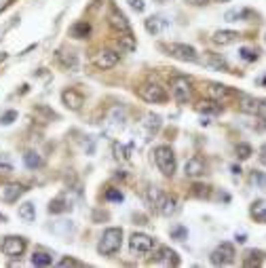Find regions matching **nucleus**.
Listing matches in <instances>:
<instances>
[{"label": "nucleus", "instance_id": "15", "mask_svg": "<svg viewBox=\"0 0 266 268\" xmlns=\"http://www.w3.org/2000/svg\"><path fill=\"white\" fill-rule=\"evenodd\" d=\"M237 38H239V32H235V30H218L211 40H214L218 47H226V44H233Z\"/></svg>", "mask_w": 266, "mask_h": 268}, {"label": "nucleus", "instance_id": "8", "mask_svg": "<svg viewBox=\"0 0 266 268\" xmlns=\"http://www.w3.org/2000/svg\"><path fill=\"white\" fill-rule=\"evenodd\" d=\"M171 89H173V97L180 104H186L190 100V93H192V89H190V80L188 78H184V76H175L171 80Z\"/></svg>", "mask_w": 266, "mask_h": 268}, {"label": "nucleus", "instance_id": "41", "mask_svg": "<svg viewBox=\"0 0 266 268\" xmlns=\"http://www.w3.org/2000/svg\"><path fill=\"white\" fill-rule=\"evenodd\" d=\"M254 180L260 184V188H266V175H264V173H258V171H256V173H254Z\"/></svg>", "mask_w": 266, "mask_h": 268}, {"label": "nucleus", "instance_id": "50", "mask_svg": "<svg viewBox=\"0 0 266 268\" xmlns=\"http://www.w3.org/2000/svg\"><path fill=\"white\" fill-rule=\"evenodd\" d=\"M264 42H266V36H264Z\"/></svg>", "mask_w": 266, "mask_h": 268}, {"label": "nucleus", "instance_id": "39", "mask_svg": "<svg viewBox=\"0 0 266 268\" xmlns=\"http://www.w3.org/2000/svg\"><path fill=\"white\" fill-rule=\"evenodd\" d=\"M129 6L133 8V11H137V13H144V8H146L144 0H129Z\"/></svg>", "mask_w": 266, "mask_h": 268}, {"label": "nucleus", "instance_id": "12", "mask_svg": "<svg viewBox=\"0 0 266 268\" xmlns=\"http://www.w3.org/2000/svg\"><path fill=\"white\" fill-rule=\"evenodd\" d=\"M152 262H154V264L177 266V264H180V258H177V254L173 252V249H169V247H161V249H158V254H156V258H154Z\"/></svg>", "mask_w": 266, "mask_h": 268}, {"label": "nucleus", "instance_id": "47", "mask_svg": "<svg viewBox=\"0 0 266 268\" xmlns=\"http://www.w3.org/2000/svg\"><path fill=\"white\" fill-rule=\"evenodd\" d=\"M216 2H230V0H216Z\"/></svg>", "mask_w": 266, "mask_h": 268}, {"label": "nucleus", "instance_id": "6", "mask_svg": "<svg viewBox=\"0 0 266 268\" xmlns=\"http://www.w3.org/2000/svg\"><path fill=\"white\" fill-rule=\"evenodd\" d=\"M25 247H28V243H25V239H23V237H15V235L4 237L2 245H0V249H2V254H4V256H8V258H19V256H23Z\"/></svg>", "mask_w": 266, "mask_h": 268}, {"label": "nucleus", "instance_id": "45", "mask_svg": "<svg viewBox=\"0 0 266 268\" xmlns=\"http://www.w3.org/2000/svg\"><path fill=\"white\" fill-rule=\"evenodd\" d=\"M0 171H2V173H8V171H11V165H0Z\"/></svg>", "mask_w": 266, "mask_h": 268}, {"label": "nucleus", "instance_id": "43", "mask_svg": "<svg viewBox=\"0 0 266 268\" xmlns=\"http://www.w3.org/2000/svg\"><path fill=\"white\" fill-rule=\"evenodd\" d=\"M110 119H117V110L112 112ZM123 119H125V114H123V110H121V114H119V121H112V123H119V125H123Z\"/></svg>", "mask_w": 266, "mask_h": 268}, {"label": "nucleus", "instance_id": "42", "mask_svg": "<svg viewBox=\"0 0 266 268\" xmlns=\"http://www.w3.org/2000/svg\"><path fill=\"white\" fill-rule=\"evenodd\" d=\"M186 2L192 6H205V4H209V0H186Z\"/></svg>", "mask_w": 266, "mask_h": 268}, {"label": "nucleus", "instance_id": "21", "mask_svg": "<svg viewBox=\"0 0 266 268\" xmlns=\"http://www.w3.org/2000/svg\"><path fill=\"white\" fill-rule=\"evenodd\" d=\"M205 173V163H203L201 158H190L188 163H186V175L188 177H199Z\"/></svg>", "mask_w": 266, "mask_h": 268}, {"label": "nucleus", "instance_id": "5", "mask_svg": "<svg viewBox=\"0 0 266 268\" xmlns=\"http://www.w3.org/2000/svg\"><path fill=\"white\" fill-rule=\"evenodd\" d=\"M129 247H131V254L146 256L154 249V239L148 235H141V232H135V235H131V239H129Z\"/></svg>", "mask_w": 266, "mask_h": 268}, {"label": "nucleus", "instance_id": "11", "mask_svg": "<svg viewBox=\"0 0 266 268\" xmlns=\"http://www.w3.org/2000/svg\"><path fill=\"white\" fill-rule=\"evenodd\" d=\"M61 102L66 104V108H70V110H81L83 108V104H85V97H83V93H78L76 89H66L64 93H61Z\"/></svg>", "mask_w": 266, "mask_h": 268}, {"label": "nucleus", "instance_id": "32", "mask_svg": "<svg viewBox=\"0 0 266 268\" xmlns=\"http://www.w3.org/2000/svg\"><path fill=\"white\" fill-rule=\"evenodd\" d=\"M161 127V121H158V116L156 114H152V116H148V123H146V129L150 131V135H154L156 133V129Z\"/></svg>", "mask_w": 266, "mask_h": 268}, {"label": "nucleus", "instance_id": "19", "mask_svg": "<svg viewBox=\"0 0 266 268\" xmlns=\"http://www.w3.org/2000/svg\"><path fill=\"white\" fill-rule=\"evenodd\" d=\"M250 213H252V218H254L256 222H258V224H266V201H264V199H260V201L252 203Z\"/></svg>", "mask_w": 266, "mask_h": 268}, {"label": "nucleus", "instance_id": "33", "mask_svg": "<svg viewBox=\"0 0 266 268\" xmlns=\"http://www.w3.org/2000/svg\"><path fill=\"white\" fill-rule=\"evenodd\" d=\"M186 237H188V230H186L184 226H173V228H171V239H175V241H186Z\"/></svg>", "mask_w": 266, "mask_h": 268}, {"label": "nucleus", "instance_id": "36", "mask_svg": "<svg viewBox=\"0 0 266 268\" xmlns=\"http://www.w3.org/2000/svg\"><path fill=\"white\" fill-rule=\"evenodd\" d=\"M13 121H17V112L15 110H8L0 116V125H11Z\"/></svg>", "mask_w": 266, "mask_h": 268}, {"label": "nucleus", "instance_id": "30", "mask_svg": "<svg viewBox=\"0 0 266 268\" xmlns=\"http://www.w3.org/2000/svg\"><path fill=\"white\" fill-rule=\"evenodd\" d=\"M119 44L125 51H133V49H135V38H133L129 32H125V36H119Z\"/></svg>", "mask_w": 266, "mask_h": 268}, {"label": "nucleus", "instance_id": "38", "mask_svg": "<svg viewBox=\"0 0 266 268\" xmlns=\"http://www.w3.org/2000/svg\"><path fill=\"white\" fill-rule=\"evenodd\" d=\"M59 61L64 66H68V68H76V57L74 55H70V53H66V57L64 55H59Z\"/></svg>", "mask_w": 266, "mask_h": 268}, {"label": "nucleus", "instance_id": "2", "mask_svg": "<svg viewBox=\"0 0 266 268\" xmlns=\"http://www.w3.org/2000/svg\"><path fill=\"white\" fill-rule=\"evenodd\" d=\"M154 163H156L158 171H161L163 175L171 177V175L175 173L177 163H175V154H173V150H171L169 146H158V148L154 150Z\"/></svg>", "mask_w": 266, "mask_h": 268}, {"label": "nucleus", "instance_id": "7", "mask_svg": "<svg viewBox=\"0 0 266 268\" xmlns=\"http://www.w3.org/2000/svg\"><path fill=\"white\" fill-rule=\"evenodd\" d=\"M139 97L144 102H150V104H163V102H167V91L161 85L150 83V85L139 87Z\"/></svg>", "mask_w": 266, "mask_h": 268}, {"label": "nucleus", "instance_id": "37", "mask_svg": "<svg viewBox=\"0 0 266 268\" xmlns=\"http://www.w3.org/2000/svg\"><path fill=\"white\" fill-rule=\"evenodd\" d=\"M106 199H108V201H117V203H121V201H123V192H121V190H117V188H110V190H106Z\"/></svg>", "mask_w": 266, "mask_h": 268}, {"label": "nucleus", "instance_id": "18", "mask_svg": "<svg viewBox=\"0 0 266 268\" xmlns=\"http://www.w3.org/2000/svg\"><path fill=\"white\" fill-rule=\"evenodd\" d=\"M144 25H146V30L150 34H154V36H156V34H161L167 25H169V21L163 19V17H158V15H154V17H150V19H146Z\"/></svg>", "mask_w": 266, "mask_h": 268}, {"label": "nucleus", "instance_id": "27", "mask_svg": "<svg viewBox=\"0 0 266 268\" xmlns=\"http://www.w3.org/2000/svg\"><path fill=\"white\" fill-rule=\"evenodd\" d=\"M53 264V258L44 252H38L32 256V266H51Z\"/></svg>", "mask_w": 266, "mask_h": 268}, {"label": "nucleus", "instance_id": "28", "mask_svg": "<svg viewBox=\"0 0 266 268\" xmlns=\"http://www.w3.org/2000/svg\"><path fill=\"white\" fill-rule=\"evenodd\" d=\"M252 152H254V150H252V146H250V144H237V146H235V154H237V158H239V160L250 158V156H252Z\"/></svg>", "mask_w": 266, "mask_h": 268}, {"label": "nucleus", "instance_id": "1", "mask_svg": "<svg viewBox=\"0 0 266 268\" xmlns=\"http://www.w3.org/2000/svg\"><path fill=\"white\" fill-rule=\"evenodd\" d=\"M123 243V228H106L100 237V243H97V252L102 256H112L121 249Z\"/></svg>", "mask_w": 266, "mask_h": 268}, {"label": "nucleus", "instance_id": "22", "mask_svg": "<svg viewBox=\"0 0 266 268\" xmlns=\"http://www.w3.org/2000/svg\"><path fill=\"white\" fill-rule=\"evenodd\" d=\"M207 95L211 97V100H224V97L230 95V91L224 87V85H216V83H211L207 85Z\"/></svg>", "mask_w": 266, "mask_h": 268}, {"label": "nucleus", "instance_id": "44", "mask_svg": "<svg viewBox=\"0 0 266 268\" xmlns=\"http://www.w3.org/2000/svg\"><path fill=\"white\" fill-rule=\"evenodd\" d=\"M260 160H262V165H266V144L260 148Z\"/></svg>", "mask_w": 266, "mask_h": 268}, {"label": "nucleus", "instance_id": "20", "mask_svg": "<svg viewBox=\"0 0 266 268\" xmlns=\"http://www.w3.org/2000/svg\"><path fill=\"white\" fill-rule=\"evenodd\" d=\"M70 36L72 38H89L91 36V23L89 21H76L70 28Z\"/></svg>", "mask_w": 266, "mask_h": 268}, {"label": "nucleus", "instance_id": "25", "mask_svg": "<svg viewBox=\"0 0 266 268\" xmlns=\"http://www.w3.org/2000/svg\"><path fill=\"white\" fill-rule=\"evenodd\" d=\"M23 165L34 171V169H40L42 167V158L36 152H25L23 154Z\"/></svg>", "mask_w": 266, "mask_h": 268}, {"label": "nucleus", "instance_id": "46", "mask_svg": "<svg viewBox=\"0 0 266 268\" xmlns=\"http://www.w3.org/2000/svg\"><path fill=\"white\" fill-rule=\"evenodd\" d=\"M0 222H6V218L2 216V213H0Z\"/></svg>", "mask_w": 266, "mask_h": 268}, {"label": "nucleus", "instance_id": "14", "mask_svg": "<svg viewBox=\"0 0 266 268\" xmlns=\"http://www.w3.org/2000/svg\"><path fill=\"white\" fill-rule=\"evenodd\" d=\"M180 209L177 207V201H175V196H171V194H165L163 196V201H161V205H158V213H161V216H165V218H171L173 213Z\"/></svg>", "mask_w": 266, "mask_h": 268}, {"label": "nucleus", "instance_id": "3", "mask_svg": "<svg viewBox=\"0 0 266 268\" xmlns=\"http://www.w3.org/2000/svg\"><path fill=\"white\" fill-rule=\"evenodd\" d=\"M167 53L171 57L180 59V61H188V64H197L199 61V53L194 51L190 44H182V42H173V44H167Z\"/></svg>", "mask_w": 266, "mask_h": 268}, {"label": "nucleus", "instance_id": "31", "mask_svg": "<svg viewBox=\"0 0 266 268\" xmlns=\"http://www.w3.org/2000/svg\"><path fill=\"white\" fill-rule=\"evenodd\" d=\"M239 55H241V59H245V61H256L258 59V51L250 49V47H241L239 49Z\"/></svg>", "mask_w": 266, "mask_h": 268}, {"label": "nucleus", "instance_id": "29", "mask_svg": "<svg viewBox=\"0 0 266 268\" xmlns=\"http://www.w3.org/2000/svg\"><path fill=\"white\" fill-rule=\"evenodd\" d=\"M163 196H165V192H161L158 188H150V192H148V201H150V205H152L154 209H158V205H161Z\"/></svg>", "mask_w": 266, "mask_h": 268}, {"label": "nucleus", "instance_id": "17", "mask_svg": "<svg viewBox=\"0 0 266 268\" xmlns=\"http://www.w3.org/2000/svg\"><path fill=\"white\" fill-rule=\"evenodd\" d=\"M110 23H112L117 30H121V32H131L129 21L125 19V15H123L119 8H112V11H110Z\"/></svg>", "mask_w": 266, "mask_h": 268}, {"label": "nucleus", "instance_id": "49", "mask_svg": "<svg viewBox=\"0 0 266 268\" xmlns=\"http://www.w3.org/2000/svg\"><path fill=\"white\" fill-rule=\"evenodd\" d=\"M156 2H167V0H156Z\"/></svg>", "mask_w": 266, "mask_h": 268}, {"label": "nucleus", "instance_id": "35", "mask_svg": "<svg viewBox=\"0 0 266 268\" xmlns=\"http://www.w3.org/2000/svg\"><path fill=\"white\" fill-rule=\"evenodd\" d=\"M252 256H256V258H247V260H245V266H258V264L264 260L262 252H252Z\"/></svg>", "mask_w": 266, "mask_h": 268}, {"label": "nucleus", "instance_id": "23", "mask_svg": "<svg viewBox=\"0 0 266 268\" xmlns=\"http://www.w3.org/2000/svg\"><path fill=\"white\" fill-rule=\"evenodd\" d=\"M47 209H49V213H61V211H68L70 205H68V201L64 199V196H57V199H53L47 205Z\"/></svg>", "mask_w": 266, "mask_h": 268}, {"label": "nucleus", "instance_id": "4", "mask_svg": "<svg viewBox=\"0 0 266 268\" xmlns=\"http://www.w3.org/2000/svg\"><path fill=\"white\" fill-rule=\"evenodd\" d=\"M211 264L214 266H228L235 262V245L233 243H220L214 252H211Z\"/></svg>", "mask_w": 266, "mask_h": 268}, {"label": "nucleus", "instance_id": "26", "mask_svg": "<svg viewBox=\"0 0 266 268\" xmlns=\"http://www.w3.org/2000/svg\"><path fill=\"white\" fill-rule=\"evenodd\" d=\"M19 218H21L23 222H34V218H36V209H34L32 203L19 205Z\"/></svg>", "mask_w": 266, "mask_h": 268}, {"label": "nucleus", "instance_id": "9", "mask_svg": "<svg viewBox=\"0 0 266 268\" xmlns=\"http://www.w3.org/2000/svg\"><path fill=\"white\" fill-rule=\"evenodd\" d=\"M25 192V188H23V184H2L0 186V201L2 203H15L19 196Z\"/></svg>", "mask_w": 266, "mask_h": 268}, {"label": "nucleus", "instance_id": "13", "mask_svg": "<svg viewBox=\"0 0 266 268\" xmlns=\"http://www.w3.org/2000/svg\"><path fill=\"white\" fill-rule=\"evenodd\" d=\"M241 110L247 112V114H260V112L266 110V104L260 102V100H256V97L243 95V97H241Z\"/></svg>", "mask_w": 266, "mask_h": 268}, {"label": "nucleus", "instance_id": "48", "mask_svg": "<svg viewBox=\"0 0 266 268\" xmlns=\"http://www.w3.org/2000/svg\"><path fill=\"white\" fill-rule=\"evenodd\" d=\"M260 83H262V85H266V76H264V78H262V80H260Z\"/></svg>", "mask_w": 266, "mask_h": 268}, {"label": "nucleus", "instance_id": "10", "mask_svg": "<svg viewBox=\"0 0 266 268\" xmlns=\"http://www.w3.org/2000/svg\"><path fill=\"white\" fill-rule=\"evenodd\" d=\"M119 59H121V55L117 51H102L100 55H95V59H93V64L100 68V70H110V68H114L119 64Z\"/></svg>", "mask_w": 266, "mask_h": 268}, {"label": "nucleus", "instance_id": "16", "mask_svg": "<svg viewBox=\"0 0 266 268\" xmlns=\"http://www.w3.org/2000/svg\"><path fill=\"white\" fill-rule=\"evenodd\" d=\"M205 64L209 66V68H214V70H220V72H230V68H228V64L224 61V57H220L218 53H205Z\"/></svg>", "mask_w": 266, "mask_h": 268}, {"label": "nucleus", "instance_id": "34", "mask_svg": "<svg viewBox=\"0 0 266 268\" xmlns=\"http://www.w3.org/2000/svg\"><path fill=\"white\" fill-rule=\"evenodd\" d=\"M59 268H68V266H74V268H81L83 266V262H78V260H74V258H64V260H59V264H57Z\"/></svg>", "mask_w": 266, "mask_h": 268}, {"label": "nucleus", "instance_id": "24", "mask_svg": "<svg viewBox=\"0 0 266 268\" xmlns=\"http://www.w3.org/2000/svg\"><path fill=\"white\" fill-rule=\"evenodd\" d=\"M245 17H252V11L250 8H235V11H228L224 15L226 21H243Z\"/></svg>", "mask_w": 266, "mask_h": 268}, {"label": "nucleus", "instance_id": "40", "mask_svg": "<svg viewBox=\"0 0 266 268\" xmlns=\"http://www.w3.org/2000/svg\"><path fill=\"white\" fill-rule=\"evenodd\" d=\"M192 188H194L192 192H194V194H197V196H207V194H209V190H207V188H209V186H203V184H194V186H192Z\"/></svg>", "mask_w": 266, "mask_h": 268}]
</instances>
